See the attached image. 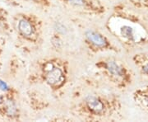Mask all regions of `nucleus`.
<instances>
[{
    "label": "nucleus",
    "instance_id": "f257e3e1",
    "mask_svg": "<svg viewBox=\"0 0 148 122\" xmlns=\"http://www.w3.org/2000/svg\"><path fill=\"white\" fill-rule=\"evenodd\" d=\"M16 29L18 34L23 39L30 42H36L39 37V29H37V24L32 17L26 14L17 15L15 19Z\"/></svg>",
    "mask_w": 148,
    "mask_h": 122
},
{
    "label": "nucleus",
    "instance_id": "ddd939ff",
    "mask_svg": "<svg viewBox=\"0 0 148 122\" xmlns=\"http://www.w3.org/2000/svg\"><path fill=\"white\" fill-rule=\"evenodd\" d=\"M143 71L144 74H146L148 75V63H147V64H145L143 65Z\"/></svg>",
    "mask_w": 148,
    "mask_h": 122
},
{
    "label": "nucleus",
    "instance_id": "f8f14e48",
    "mask_svg": "<svg viewBox=\"0 0 148 122\" xmlns=\"http://www.w3.org/2000/svg\"><path fill=\"white\" fill-rule=\"evenodd\" d=\"M25 1H28V2H33L36 3H39V4H42L44 6L49 5V3L48 0H25Z\"/></svg>",
    "mask_w": 148,
    "mask_h": 122
},
{
    "label": "nucleus",
    "instance_id": "9b49d317",
    "mask_svg": "<svg viewBox=\"0 0 148 122\" xmlns=\"http://www.w3.org/2000/svg\"><path fill=\"white\" fill-rule=\"evenodd\" d=\"M55 31L59 34H65L66 32H67V29L62 23L57 22L56 25H55Z\"/></svg>",
    "mask_w": 148,
    "mask_h": 122
},
{
    "label": "nucleus",
    "instance_id": "9d476101",
    "mask_svg": "<svg viewBox=\"0 0 148 122\" xmlns=\"http://www.w3.org/2000/svg\"><path fill=\"white\" fill-rule=\"evenodd\" d=\"M0 25H8V12L0 8Z\"/></svg>",
    "mask_w": 148,
    "mask_h": 122
},
{
    "label": "nucleus",
    "instance_id": "dca6fc26",
    "mask_svg": "<svg viewBox=\"0 0 148 122\" xmlns=\"http://www.w3.org/2000/svg\"><path fill=\"white\" fill-rule=\"evenodd\" d=\"M0 64H1V53H0Z\"/></svg>",
    "mask_w": 148,
    "mask_h": 122
},
{
    "label": "nucleus",
    "instance_id": "0eeeda50",
    "mask_svg": "<svg viewBox=\"0 0 148 122\" xmlns=\"http://www.w3.org/2000/svg\"><path fill=\"white\" fill-rule=\"evenodd\" d=\"M66 3L69 5L75 7V8H85L86 10L96 11L97 7H95L93 2L90 0H63Z\"/></svg>",
    "mask_w": 148,
    "mask_h": 122
},
{
    "label": "nucleus",
    "instance_id": "4468645a",
    "mask_svg": "<svg viewBox=\"0 0 148 122\" xmlns=\"http://www.w3.org/2000/svg\"><path fill=\"white\" fill-rule=\"evenodd\" d=\"M8 3H9L10 4L13 6H16L18 5V3H17V1L16 0H6Z\"/></svg>",
    "mask_w": 148,
    "mask_h": 122
},
{
    "label": "nucleus",
    "instance_id": "1a4fd4ad",
    "mask_svg": "<svg viewBox=\"0 0 148 122\" xmlns=\"http://www.w3.org/2000/svg\"><path fill=\"white\" fill-rule=\"evenodd\" d=\"M51 43L53 47L57 48V49H61L63 47V41L58 36H54L51 38Z\"/></svg>",
    "mask_w": 148,
    "mask_h": 122
},
{
    "label": "nucleus",
    "instance_id": "39448f33",
    "mask_svg": "<svg viewBox=\"0 0 148 122\" xmlns=\"http://www.w3.org/2000/svg\"><path fill=\"white\" fill-rule=\"evenodd\" d=\"M98 66L104 69L107 72V74L111 77V79H114L115 80H119L125 77V71L119 63L114 60H107L104 63L98 64Z\"/></svg>",
    "mask_w": 148,
    "mask_h": 122
},
{
    "label": "nucleus",
    "instance_id": "2eb2a0df",
    "mask_svg": "<svg viewBox=\"0 0 148 122\" xmlns=\"http://www.w3.org/2000/svg\"><path fill=\"white\" fill-rule=\"evenodd\" d=\"M144 102H145V104H146L148 107V96H145V98H144Z\"/></svg>",
    "mask_w": 148,
    "mask_h": 122
},
{
    "label": "nucleus",
    "instance_id": "423d86ee",
    "mask_svg": "<svg viewBox=\"0 0 148 122\" xmlns=\"http://www.w3.org/2000/svg\"><path fill=\"white\" fill-rule=\"evenodd\" d=\"M86 41L90 43V45L96 49H104L109 46V41L101 33L95 32L94 30H88L86 33Z\"/></svg>",
    "mask_w": 148,
    "mask_h": 122
},
{
    "label": "nucleus",
    "instance_id": "20e7f679",
    "mask_svg": "<svg viewBox=\"0 0 148 122\" xmlns=\"http://www.w3.org/2000/svg\"><path fill=\"white\" fill-rule=\"evenodd\" d=\"M85 106L90 114L95 116L104 115L106 112V105L105 102L101 100L99 96L94 95L87 96L85 98Z\"/></svg>",
    "mask_w": 148,
    "mask_h": 122
},
{
    "label": "nucleus",
    "instance_id": "f03ea898",
    "mask_svg": "<svg viewBox=\"0 0 148 122\" xmlns=\"http://www.w3.org/2000/svg\"><path fill=\"white\" fill-rule=\"evenodd\" d=\"M44 79L50 88L58 89L64 86L66 76L64 69L49 61L44 66Z\"/></svg>",
    "mask_w": 148,
    "mask_h": 122
},
{
    "label": "nucleus",
    "instance_id": "6e6552de",
    "mask_svg": "<svg viewBox=\"0 0 148 122\" xmlns=\"http://www.w3.org/2000/svg\"><path fill=\"white\" fill-rule=\"evenodd\" d=\"M119 34L122 37L127 39L128 41L135 40V30L129 25H123L119 28Z\"/></svg>",
    "mask_w": 148,
    "mask_h": 122
},
{
    "label": "nucleus",
    "instance_id": "7ed1b4c3",
    "mask_svg": "<svg viewBox=\"0 0 148 122\" xmlns=\"http://www.w3.org/2000/svg\"><path fill=\"white\" fill-rule=\"evenodd\" d=\"M0 115L8 120H18L20 116V111L16 99L12 92V90L6 92L5 100L0 105Z\"/></svg>",
    "mask_w": 148,
    "mask_h": 122
}]
</instances>
